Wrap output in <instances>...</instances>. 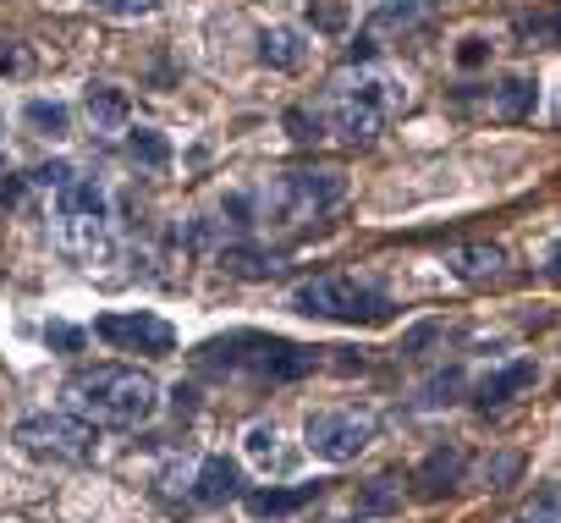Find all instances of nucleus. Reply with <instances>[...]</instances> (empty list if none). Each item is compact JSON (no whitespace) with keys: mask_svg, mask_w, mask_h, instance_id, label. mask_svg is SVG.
<instances>
[{"mask_svg":"<svg viewBox=\"0 0 561 523\" xmlns=\"http://www.w3.org/2000/svg\"><path fill=\"white\" fill-rule=\"evenodd\" d=\"M408 111V78L380 67V61H347L325 94H320V116L336 138L347 144H369L380 138L397 116Z\"/></svg>","mask_w":561,"mask_h":523,"instance_id":"obj_1","label":"nucleus"},{"mask_svg":"<svg viewBox=\"0 0 561 523\" xmlns=\"http://www.w3.org/2000/svg\"><path fill=\"white\" fill-rule=\"evenodd\" d=\"M67 408L94 419V424H111V430H138L160 413V386L144 369L100 364V369H83L67 386Z\"/></svg>","mask_w":561,"mask_h":523,"instance_id":"obj_2","label":"nucleus"},{"mask_svg":"<svg viewBox=\"0 0 561 523\" xmlns=\"http://www.w3.org/2000/svg\"><path fill=\"white\" fill-rule=\"evenodd\" d=\"M331 348H304V342H287V337H253V331H237V337H220V342H204L198 348V369H215V375H259L270 386H287V380H304L325 364Z\"/></svg>","mask_w":561,"mask_h":523,"instance_id":"obj_3","label":"nucleus"},{"mask_svg":"<svg viewBox=\"0 0 561 523\" xmlns=\"http://www.w3.org/2000/svg\"><path fill=\"white\" fill-rule=\"evenodd\" d=\"M50 231L67 253L94 259L111 248V193L100 177H72L50 193Z\"/></svg>","mask_w":561,"mask_h":523,"instance_id":"obj_4","label":"nucleus"},{"mask_svg":"<svg viewBox=\"0 0 561 523\" xmlns=\"http://www.w3.org/2000/svg\"><path fill=\"white\" fill-rule=\"evenodd\" d=\"M347 198V171L336 166H314V171H280L264 193H259V220L264 226H304L331 215Z\"/></svg>","mask_w":561,"mask_h":523,"instance_id":"obj_5","label":"nucleus"},{"mask_svg":"<svg viewBox=\"0 0 561 523\" xmlns=\"http://www.w3.org/2000/svg\"><path fill=\"white\" fill-rule=\"evenodd\" d=\"M293 309L309 320H342V326H386L397 315V304L358 276H314L293 293Z\"/></svg>","mask_w":561,"mask_h":523,"instance_id":"obj_6","label":"nucleus"},{"mask_svg":"<svg viewBox=\"0 0 561 523\" xmlns=\"http://www.w3.org/2000/svg\"><path fill=\"white\" fill-rule=\"evenodd\" d=\"M12 441L28 452V457H45V463H89L94 457V430L83 424V413H39V419H23L12 430Z\"/></svg>","mask_w":561,"mask_h":523,"instance_id":"obj_7","label":"nucleus"},{"mask_svg":"<svg viewBox=\"0 0 561 523\" xmlns=\"http://www.w3.org/2000/svg\"><path fill=\"white\" fill-rule=\"evenodd\" d=\"M304 435H309V452H314V457H325V463H353V457L369 452L375 419L358 413V408H320V413H309Z\"/></svg>","mask_w":561,"mask_h":523,"instance_id":"obj_8","label":"nucleus"},{"mask_svg":"<svg viewBox=\"0 0 561 523\" xmlns=\"http://www.w3.org/2000/svg\"><path fill=\"white\" fill-rule=\"evenodd\" d=\"M94 337L111 342L116 353H149V359H165L176 348V331L160 320V315H100L94 320Z\"/></svg>","mask_w":561,"mask_h":523,"instance_id":"obj_9","label":"nucleus"},{"mask_svg":"<svg viewBox=\"0 0 561 523\" xmlns=\"http://www.w3.org/2000/svg\"><path fill=\"white\" fill-rule=\"evenodd\" d=\"M83 116H89L94 138H105V144L133 138V105H127V94L111 89V83H94V89L83 94Z\"/></svg>","mask_w":561,"mask_h":523,"instance_id":"obj_10","label":"nucleus"},{"mask_svg":"<svg viewBox=\"0 0 561 523\" xmlns=\"http://www.w3.org/2000/svg\"><path fill=\"white\" fill-rule=\"evenodd\" d=\"M534 100H539V83H534L528 72H506V78H495V83L484 89V111H490L495 122H523V116H534Z\"/></svg>","mask_w":561,"mask_h":523,"instance_id":"obj_11","label":"nucleus"},{"mask_svg":"<svg viewBox=\"0 0 561 523\" xmlns=\"http://www.w3.org/2000/svg\"><path fill=\"white\" fill-rule=\"evenodd\" d=\"M446 271L457 282H468V287H484V282H495L506 271V253L495 242H462V248L446 253Z\"/></svg>","mask_w":561,"mask_h":523,"instance_id":"obj_12","label":"nucleus"},{"mask_svg":"<svg viewBox=\"0 0 561 523\" xmlns=\"http://www.w3.org/2000/svg\"><path fill=\"white\" fill-rule=\"evenodd\" d=\"M259 61H264V67H275V72H298V67L309 61V34H304V29H293V23L264 29V34H259Z\"/></svg>","mask_w":561,"mask_h":523,"instance_id":"obj_13","label":"nucleus"},{"mask_svg":"<svg viewBox=\"0 0 561 523\" xmlns=\"http://www.w3.org/2000/svg\"><path fill=\"white\" fill-rule=\"evenodd\" d=\"M534 380H539V364H534V359H517V364H506V369L484 375V380H479V397H473V402H479L484 413H490V408H506V402H512L517 391H528Z\"/></svg>","mask_w":561,"mask_h":523,"instance_id":"obj_14","label":"nucleus"},{"mask_svg":"<svg viewBox=\"0 0 561 523\" xmlns=\"http://www.w3.org/2000/svg\"><path fill=\"white\" fill-rule=\"evenodd\" d=\"M231 496H242V468H237L231 457H204L198 474H193V501L220 507V501H231Z\"/></svg>","mask_w":561,"mask_h":523,"instance_id":"obj_15","label":"nucleus"},{"mask_svg":"<svg viewBox=\"0 0 561 523\" xmlns=\"http://www.w3.org/2000/svg\"><path fill=\"white\" fill-rule=\"evenodd\" d=\"M457 479H462V452H457V446H435V452L419 463V474H413V485H419V496H424V501L446 496Z\"/></svg>","mask_w":561,"mask_h":523,"instance_id":"obj_16","label":"nucleus"},{"mask_svg":"<svg viewBox=\"0 0 561 523\" xmlns=\"http://www.w3.org/2000/svg\"><path fill=\"white\" fill-rule=\"evenodd\" d=\"M320 496V485H287V490H253L248 496V512L253 518H287V512H298V507H309Z\"/></svg>","mask_w":561,"mask_h":523,"instance_id":"obj_17","label":"nucleus"},{"mask_svg":"<svg viewBox=\"0 0 561 523\" xmlns=\"http://www.w3.org/2000/svg\"><path fill=\"white\" fill-rule=\"evenodd\" d=\"M23 122H28L34 133H45V138H61V133L72 127V111H67L61 100H28V105H23Z\"/></svg>","mask_w":561,"mask_h":523,"instance_id":"obj_18","label":"nucleus"},{"mask_svg":"<svg viewBox=\"0 0 561 523\" xmlns=\"http://www.w3.org/2000/svg\"><path fill=\"white\" fill-rule=\"evenodd\" d=\"M424 18H430V0H402V7H380V12H375L369 34L380 39L386 29H413V23H424Z\"/></svg>","mask_w":561,"mask_h":523,"instance_id":"obj_19","label":"nucleus"},{"mask_svg":"<svg viewBox=\"0 0 561 523\" xmlns=\"http://www.w3.org/2000/svg\"><path fill=\"white\" fill-rule=\"evenodd\" d=\"M133 160H138L144 171H165V166H171V144H165L160 133L138 127V133H133Z\"/></svg>","mask_w":561,"mask_h":523,"instance_id":"obj_20","label":"nucleus"},{"mask_svg":"<svg viewBox=\"0 0 561 523\" xmlns=\"http://www.w3.org/2000/svg\"><path fill=\"white\" fill-rule=\"evenodd\" d=\"M397 507H402V485L397 479H369L358 490V512H375L380 518V512H397Z\"/></svg>","mask_w":561,"mask_h":523,"instance_id":"obj_21","label":"nucleus"},{"mask_svg":"<svg viewBox=\"0 0 561 523\" xmlns=\"http://www.w3.org/2000/svg\"><path fill=\"white\" fill-rule=\"evenodd\" d=\"M309 18H314L320 34H342L353 12H347V0H309Z\"/></svg>","mask_w":561,"mask_h":523,"instance_id":"obj_22","label":"nucleus"},{"mask_svg":"<svg viewBox=\"0 0 561 523\" xmlns=\"http://www.w3.org/2000/svg\"><path fill=\"white\" fill-rule=\"evenodd\" d=\"M242 441H248V457H253V463H275V457H280V452H275V441H280L275 424H248Z\"/></svg>","mask_w":561,"mask_h":523,"instance_id":"obj_23","label":"nucleus"},{"mask_svg":"<svg viewBox=\"0 0 561 523\" xmlns=\"http://www.w3.org/2000/svg\"><path fill=\"white\" fill-rule=\"evenodd\" d=\"M45 342H50L56 353H78V348H83L89 337H83L78 326H67V320H50V326H45Z\"/></svg>","mask_w":561,"mask_h":523,"instance_id":"obj_24","label":"nucleus"},{"mask_svg":"<svg viewBox=\"0 0 561 523\" xmlns=\"http://www.w3.org/2000/svg\"><path fill=\"white\" fill-rule=\"evenodd\" d=\"M457 386H462V375H457V369H446V375H435V380L419 391V402H424V408H440V402H451V391H457Z\"/></svg>","mask_w":561,"mask_h":523,"instance_id":"obj_25","label":"nucleus"},{"mask_svg":"<svg viewBox=\"0 0 561 523\" xmlns=\"http://www.w3.org/2000/svg\"><path fill=\"white\" fill-rule=\"evenodd\" d=\"M287 127H293V138H298V144L325 138V116H309V111H287Z\"/></svg>","mask_w":561,"mask_h":523,"instance_id":"obj_26","label":"nucleus"},{"mask_svg":"<svg viewBox=\"0 0 561 523\" xmlns=\"http://www.w3.org/2000/svg\"><path fill=\"white\" fill-rule=\"evenodd\" d=\"M72 177H78V171H72L67 160H50V166H39V171H34V182H39L45 193H56V187H67Z\"/></svg>","mask_w":561,"mask_h":523,"instance_id":"obj_27","label":"nucleus"},{"mask_svg":"<svg viewBox=\"0 0 561 523\" xmlns=\"http://www.w3.org/2000/svg\"><path fill=\"white\" fill-rule=\"evenodd\" d=\"M94 7L105 18H144V12H154V0H94Z\"/></svg>","mask_w":561,"mask_h":523,"instance_id":"obj_28","label":"nucleus"},{"mask_svg":"<svg viewBox=\"0 0 561 523\" xmlns=\"http://www.w3.org/2000/svg\"><path fill=\"white\" fill-rule=\"evenodd\" d=\"M484 61H490V39H479V34H473V39H462V45H457V67H468V72H473V67H484Z\"/></svg>","mask_w":561,"mask_h":523,"instance_id":"obj_29","label":"nucleus"},{"mask_svg":"<svg viewBox=\"0 0 561 523\" xmlns=\"http://www.w3.org/2000/svg\"><path fill=\"white\" fill-rule=\"evenodd\" d=\"M23 187H28V177H12V171L0 177V209H18L23 204Z\"/></svg>","mask_w":561,"mask_h":523,"instance_id":"obj_30","label":"nucleus"},{"mask_svg":"<svg viewBox=\"0 0 561 523\" xmlns=\"http://www.w3.org/2000/svg\"><path fill=\"white\" fill-rule=\"evenodd\" d=\"M512 474H517V457H512V452H501L495 463H484V479H490V485H506Z\"/></svg>","mask_w":561,"mask_h":523,"instance_id":"obj_31","label":"nucleus"},{"mask_svg":"<svg viewBox=\"0 0 561 523\" xmlns=\"http://www.w3.org/2000/svg\"><path fill=\"white\" fill-rule=\"evenodd\" d=\"M28 67H34L28 50H0V78H18V72H28Z\"/></svg>","mask_w":561,"mask_h":523,"instance_id":"obj_32","label":"nucleus"},{"mask_svg":"<svg viewBox=\"0 0 561 523\" xmlns=\"http://www.w3.org/2000/svg\"><path fill=\"white\" fill-rule=\"evenodd\" d=\"M545 265H550V276H556V282H561V242H556V248H550V259H545Z\"/></svg>","mask_w":561,"mask_h":523,"instance_id":"obj_33","label":"nucleus"},{"mask_svg":"<svg viewBox=\"0 0 561 523\" xmlns=\"http://www.w3.org/2000/svg\"><path fill=\"white\" fill-rule=\"evenodd\" d=\"M550 122L561 127V83H556V100H550Z\"/></svg>","mask_w":561,"mask_h":523,"instance_id":"obj_34","label":"nucleus"},{"mask_svg":"<svg viewBox=\"0 0 561 523\" xmlns=\"http://www.w3.org/2000/svg\"><path fill=\"white\" fill-rule=\"evenodd\" d=\"M550 34H556V39H561V7H556V18H550Z\"/></svg>","mask_w":561,"mask_h":523,"instance_id":"obj_35","label":"nucleus"},{"mask_svg":"<svg viewBox=\"0 0 561 523\" xmlns=\"http://www.w3.org/2000/svg\"><path fill=\"white\" fill-rule=\"evenodd\" d=\"M528 523H550V518H528Z\"/></svg>","mask_w":561,"mask_h":523,"instance_id":"obj_36","label":"nucleus"}]
</instances>
